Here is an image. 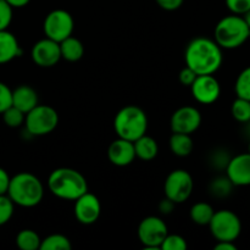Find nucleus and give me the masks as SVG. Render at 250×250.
<instances>
[{"label":"nucleus","instance_id":"35","mask_svg":"<svg viewBox=\"0 0 250 250\" xmlns=\"http://www.w3.org/2000/svg\"><path fill=\"white\" fill-rule=\"evenodd\" d=\"M197 73L194 72L193 70H190L188 66H186L185 68L180 71L178 73V80H180V83L183 85H187V87H190L193 82H194L195 77H197Z\"/></svg>","mask_w":250,"mask_h":250},{"label":"nucleus","instance_id":"26","mask_svg":"<svg viewBox=\"0 0 250 250\" xmlns=\"http://www.w3.org/2000/svg\"><path fill=\"white\" fill-rule=\"evenodd\" d=\"M231 114L236 121L241 124L250 122V102L243 98H238L232 103Z\"/></svg>","mask_w":250,"mask_h":250},{"label":"nucleus","instance_id":"18","mask_svg":"<svg viewBox=\"0 0 250 250\" xmlns=\"http://www.w3.org/2000/svg\"><path fill=\"white\" fill-rule=\"evenodd\" d=\"M22 50L16 36L7 29L0 31V65L10 62L21 55Z\"/></svg>","mask_w":250,"mask_h":250},{"label":"nucleus","instance_id":"8","mask_svg":"<svg viewBox=\"0 0 250 250\" xmlns=\"http://www.w3.org/2000/svg\"><path fill=\"white\" fill-rule=\"evenodd\" d=\"M194 188L193 177L188 171L177 168L171 171L164 183L165 197L172 200L175 204H181L189 199Z\"/></svg>","mask_w":250,"mask_h":250},{"label":"nucleus","instance_id":"14","mask_svg":"<svg viewBox=\"0 0 250 250\" xmlns=\"http://www.w3.org/2000/svg\"><path fill=\"white\" fill-rule=\"evenodd\" d=\"M31 58L39 67H53L61 60L60 44L45 37L32 46Z\"/></svg>","mask_w":250,"mask_h":250},{"label":"nucleus","instance_id":"23","mask_svg":"<svg viewBox=\"0 0 250 250\" xmlns=\"http://www.w3.org/2000/svg\"><path fill=\"white\" fill-rule=\"evenodd\" d=\"M42 238L33 229H21L16 236V246L21 250H37L41 248Z\"/></svg>","mask_w":250,"mask_h":250},{"label":"nucleus","instance_id":"3","mask_svg":"<svg viewBox=\"0 0 250 250\" xmlns=\"http://www.w3.org/2000/svg\"><path fill=\"white\" fill-rule=\"evenodd\" d=\"M7 197L15 205L21 208H34L44 197V186L36 175L19 172L10 178Z\"/></svg>","mask_w":250,"mask_h":250},{"label":"nucleus","instance_id":"6","mask_svg":"<svg viewBox=\"0 0 250 250\" xmlns=\"http://www.w3.org/2000/svg\"><path fill=\"white\" fill-rule=\"evenodd\" d=\"M208 226H209L212 237L217 242H234L238 239L242 233L241 219L236 212L229 209L215 211L211 221L209 222Z\"/></svg>","mask_w":250,"mask_h":250},{"label":"nucleus","instance_id":"41","mask_svg":"<svg viewBox=\"0 0 250 250\" xmlns=\"http://www.w3.org/2000/svg\"><path fill=\"white\" fill-rule=\"evenodd\" d=\"M243 19H244V21L247 22V24H248V27L250 28V10H248V11H247L246 14L243 15Z\"/></svg>","mask_w":250,"mask_h":250},{"label":"nucleus","instance_id":"19","mask_svg":"<svg viewBox=\"0 0 250 250\" xmlns=\"http://www.w3.org/2000/svg\"><path fill=\"white\" fill-rule=\"evenodd\" d=\"M59 44H60L61 59L68 61V62H76L84 55V45L76 37H67Z\"/></svg>","mask_w":250,"mask_h":250},{"label":"nucleus","instance_id":"28","mask_svg":"<svg viewBox=\"0 0 250 250\" xmlns=\"http://www.w3.org/2000/svg\"><path fill=\"white\" fill-rule=\"evenodd\" d=\"M2 120H4V124L7 127H11V128H17V127L22 126L24 124V117L26 114L22 112L21 110H19L15 106H9L4 112H2Z\"/></svg>","mask_w":250,"mask_h":250},{"label":"nucleus","instance_id":"40","mask_svg":"<svg viewBox=\"0 0 250 250\" xmlns=\"http://www.w3.org/2000/svg\"><path fill=\"white\" fill-rule=\"evenodd\" d=\"M31 0H6L7 4L12 7V9H21V7L27 6Z\"/></svg>","mask_w":250,"mask_h":250},{"label":"nucleus","instance_id":"38","mask_svg":"<svg viewBox=\"0 0 250 250\" xmlns=\"http://www.w3.org/2000/svg\"><path fill=\"white\" fill-rule=\"evenodd\" d=\"M175 205L176 204L172 202V200H170L168 198L165 197V199H163L160 203H159V211L164 215H168L173 211Z\"/></svg>","mask_w":250,"mask_h":250},{"label":"nucleus","instance_id":"24","mask_svg":"<svg viewBox=\"0 0 250 250\" xmlns=\"http://www.w3.org/2000/svg\"><path fill=\"white\" fill-rule=\"evenodd\" d=\"M233 187V183L229 181V178L227 177V176H225V177L220 176V177L214 178V180L210 182L209 192L214 198L224 199V198H227L231 194Z\"/></svg>","mask_w":250,"mask_h":250},{"label":"nucleus","instance_id":"10","mask_svg":"<svg viewBox=\"0 0 250 250\" xmlns=\"http://www.w3.org/2000/svg\"><path fill=\"white\" fill-rule=\"evenodd\" d=\"M167 225L159 216H146L139 222L137 234L146 250H159L161 243L167 236Z\"/></svg>","mask_w":250,"mask_h":250},{"label":"nucleus","instance_id":"27","mask_svg":"<svg viewBox=\"0 0 250 250\" xmlns=\"http://www.w3.org/2000/svg\"><path fill=\"white\" fill-rule=\"evenodd\" d=\"M234 92L237 97L250 102V66L244 68L237 77L234 83Z\"/></svg>","mask_w":250,"mask_h":250},{"label":"nucleus","instance_id":"21","mask_svg":"<svg viewBox=\"0 0 250 250\" xmlns=\"http://www.w3.org/2000/svg\"><path fill=\"white\" fill-rule=\"evenodd\" d=\"M168 146H170V150L180 158H186V156L190 155L194 149V143H193L190 134L175 133V132L170 137Z\"/></svg>","mask_w":250,"mask_h":250},{"label":"nucleus","instance_id":"12","mask_svg":"<svg viewBox=\"0 0 250 250\" xmlns=\"http://www.w3.org/2000/svg\"><path fill=\"white\" fill-rule=\"evenodd\" d=\"M200 125H202V114L197 107L189 105L176 110L170 120L171 131L175 133H186L192 136V133L199 128Z\"/></svg>","mask_w":250,"mask_h":250},{"label":"nucleus","instance_id":"9","mask_svg":"<svg viewBox=\"0 0 250 250\" xmlns=\"http://www.w3.org/2000/svg\"><path fill=\"white\" fill-rule=\"evenodd\" d=\"M73 29H75V21H73L72 15L66 10H53L44 19V34L46 38L53 39L58 43L72 36Z\"/></svg>","mask_w":250,"mask_h":250},{"label":"nucleus","instance_id":"16","mask_svg":"<svg viewBox=\"0 0 250 250\" xmlns=\"http://www.w3.org/2000/svg\"><path fill=\"white\" fill-rule=\"evenodd\" d=\"M107 158L110 163L119 167L131 165L136 159V151H134L133 142H129L127 139L119 138L115 139L107 149Z\"/></svg>","mask_w":250,"mask_h":250},{"label":"nucleus","instance_id":"34","mask_svg":"<svg viewBox=\"0 0 250 250\" xmlns=\"http://www.w3.org/2000/svg\"><path fill=\"white\" fill-rule=\"evenodd\" d=\"M12 105V90L4 82H0V114Z\"/></svg>","mask_w":250,"mask_h":250},{"label":"nucleus","instance_id":"31","mask_svg":"<svg viewBox=\"0 0 250 250\" xmlns=\"http://www.w3.org/2000/svg\"><path fill=\"white\" fill-rule=\"evenodd\" d=\"M231 159V156L229 155L226 150L224 149H217L210 156V163H211L212 167L216 168V170H226L227 165H229V161Z\"/></svg>","mask_w":250,"mask_h":250},{"label":"nucleus","instance_id":"30","mask_svg":"<svg viewBox=\"0 0 250 250\" xmlns=\"http://www.w3.org/2000/svg\"><path fill=\"white\" fill-rule=\"evenodd\" d=\"M15 204L7 194L0 195V226H4L11 220L14 215Z\"/></svg>","mask_w":250,"mask_h":250},{"label":"nucleus","instance_id":"2","mask_svg":"<svg viewBox=\"0 0 250 250\" xmlns=\"http://www.w3.org/2000/svg\"><path fill=\"white\" fill-rule=\"evenodd\" d=\"M48 188L54 197L75 202L88 192V182L80 171L70 167H59L48 177Z\"/></svg>","mask_w":250,"mask_h":250},{"label":"nucleus","instance_id":"29","mask_svg":"<svg viewBox=\"0 0 250 250\" xmlns=\"http://www.w3.org/2000/svg\"><path fill=\"white\" fill-rule=\"evenodd\" d=\"M188 243L185 237L180 234H168L161 243V250H187Z\"/></svg>","mask_w":250,"mask_h":250},{"label":"nucleus","instance_id":"20","mask_svg":"<svg viewBox=\"0 0 250 250\" xmlns=\"http://www.w3.org/2000/svg\"><path fill=\"white\" fill-rule=\"evenodd\" d=\"M134 151H136V158L141 159L143 161H150L156 158L159 153V146L155 139L150 136L139 137L138 139L133 142Z\"/></svg>","mask_w":250,"mask_h":250},{"label":"nucleus","instance_id":"4","mask_svg":"<svg viewBox=\"0 0 250 250\" xmlns=\"http://www.w3.org/2000/svg\"><path fill=\"white\" fill-rule=\"evenodd\" d=\"M114 129L119 138L134 142L144 136L148 129L146 111L136 105H127L117 111L114 119Z\"/></svg>","mask_w":250,"mask_h":250},{"label":"nucleus","instance_id":"5","mask_svg":"<svg viewBox=\"0 0 250 250\" xmlns=\"http://www.w3.org/2000/svg\"><path fill=\"white\" fill-rule=\"evenodd\" d=\"M250 37V28L243 16L229 15L217 22L214 32V41L222 49H237L243 45Z\"/></svg>","mask_w":250,"mask_h":250},{"label":"nucleus","instance_id":"36","mask_svg":"<svg viewBox=\"0 0 250 250\" xmlns=\"http://www.w3.org/2000/svg\"><path fill=\"white\" fill-rule=\"evenodd\" d=\"M156 4L166 11H175L182 6L185 0H155Z\"/></svg>","mask_w":250,"mask_h":250},{"label":"nucleus","instance_id":"22","mask_svg":"<svg viewBox=\"0 0 250 250\" xmlns=\"http://www.w3.org/2000/svg\"><path fill=\"white\" fill-rule=\"evenodd\" d=\"M214 212V208L209 203L198 202L190 208L189 217L194 224L199 225V226H208L209 222L211 221Z\"/></svg>","mask_w":250,"mask_h":250},{"label":"nucleus","instance_id":"39","mask_svg":"<svg viewBox=\"0 0 250 250\" xmlns=\"http://www.w3.org/2000/svg\"><path fill=\"white\" fill-rule=\"evenodd\" d=\"M215 250H237V246L234 244V242H227V241H221L217 242L216 246L214 247Z\"/></svg>","mask_w":250,"mask_h":250},{"label":"nucleus","instance_id":"33","mask_svg":"<svg viewBox=\"0 0 250 250\" xmlns=\"http://www.w3.org/2000/svg\"><path fill=\"white\" fill-rule=\"evenodd\" d=\"M226 6L232 14L243 16L248 10H250V0H225Z\"/></svg>","mask_w":250,"mask_h":250},{"label":"nucleus","instance_id":"42","mask_svg":"<svg viewBox=\"0 0 250 250\" xmlns=\"http://www.w3.org/2000/svg\"><path fill=\"white\" fill-rule=\"evenodd\" d=\"M248 153L250 154V143H249V146H248Z\"/></svg>","mask_w":250,"mask_h":250},{"label":"nucleus","instance_id":"13","mask_svg":"<svg viewBox=\"0 0 250 250\" xmlns=\"http://www.w3.org/2000/svg\"><path fill=\"white\" fill-rule=\"evenodd\" d=\"M73 211L80 224L85 226L95 224L102 214V204L99 198L93 193L85 192L75 200Z\"/></svg>","mask_w":250,"mask_h":250},{"label":"nucleus","instance_id":"17","mask_svg":"<svg viewBox=\"0 0 250 250\" xmlns=\"http://www.w3.org/2000/svg\"><path fill=\"white\" fill-rule=\"evenodd\" d=\"M39 104V97L31 85L21 84L12 90V106L27 114Z\"/></svg>","mask_w":250,"mask_h":250},{"label":"nucleus","instance_id":"32","mask_svg":"<svg viewBox=\"0 0 250 250\" xmlns=\"http://www.w3.org/2000/svg\"><path fill=\"white\" fill-rule=\"evenodd\" d=\"M12 7L6 2V0H0V31L9 28L12 21Z\"/></svg>","mask_w":250,"mask_h":250},{"label":"nucleus","instance_id":"11","mask_svg":"<svg viewBox=\"0 0 250 250\" xmlns=\"http://www.w3.org/2000/svg\"><path fill=\"white\" fill-rule=\"evenodd\" d=\"M190 92L198 103L210 105L217 102L221 95V85L214 75H199L190 84Z\"/></svg>","mask_w":250,"mask_h":250},{"label":"nucleus","instance_id":"25","mask_svg":"<svg viewBox=\"0 0 250 250\" xmlns=\"http://www.w3.org/2000/svg\"><path fill=\"white\" fill-rule=\"evenodd\" d=\"M72 244L66 236L60 233L49 234L41 242L39 250H71Z\"/></svg>","mask_w":250,"mask_h":250},{"label":"nucleus","instance_id":"1","mask_svg":"<svg viewBox=\"0 0 250 250\" xmlns=\"http://www.w3.org/2000/svg\"><path fill=\"white\" fill-rule=\"evenodd\" d=\"M186 66L199 75H214L224 62L222 48L208 37H197L189 42L185 51Z\"/></svg>","mask_w":250,"mask_h":250},{"label":"nucleus","instance_id":"15","mask_svg":"<svg viewBox=\"0 0 250 250\" xmlns=\"http://www.w3.org/2000/svg\"><path fill=\"white\" fill-rule=\"evenodd\" d=\"M226 176L234 187L250 186V154L243 153L229 159Z\"/></svg>","mask_w":250,"mask_h":250},{"label":"nucleus","instance_id":"37","mask_svg":"<svg viewBox=\"0 0 250 250\" xmlns=\"http://www.w3.org/2000/svg\"><path fill=\"white\" fill-rule=\"evenodd\" d=\"M10 175L6 172V170H4L2 167H0V195L6 194L7 188L10 185Z\"/></svg>","mask_w":250,"mask_h":250},{"label":"nucleus","instance_id":"7","mask_svg":"<svg viewBox=\"0 0 250 250\" xmlns=\"http://www.w3.org/2000/svg\"><path fill=\"white\" fill-rule=\"evenodd\" d=\"M24 127L31 136H46L59 125V114L49 105L38 104L24 117Z\"/></svg>","mask_w":250,"mask_h":250}]
</instances>
